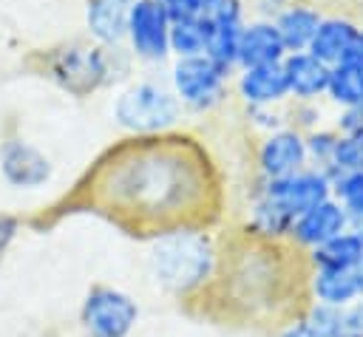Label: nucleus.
Instances as JSON below:
<instances>
[{
	"label": "nucleus",
	"instance_id": "nucleus-20",
	"mask_svg": "<svg viewBox=\"0 0 363 337\" xmlns=\"http://www.w3.org/2000/svg\"><path fill=\"white\" fill-rule=\"evenodd\" d=\"M309 297H312V303L329 306V309H346V306H352L360 297L354 272H343V269H312L309 272Z\"/></svg>",
	"mask_w": 363,
	"mask_h": 337
},
{
	"label": "nucleus",
	"instance_id": "nucleus-35",
	"mask_svg": "<svg viewBox=\"0 0 363 337\" xmlns=\"http://www.w3.org/2000/svg\"><path fill=\"white\" fill-rule=\"evenodd\" d=\"M201 3H204V11H207V8H210V6H216L218 0H201Z\"/></svg>",
	"mask_w": 363,
	"mask_h": 337
},
{
	"label": "nucleus",
	"instance_id": "nucleus-8",
	"mask_svg": "<svg viewBox=\"0 0 363 337\" xmlns=\"http://www.w3.org/2000/svg\"><path fill=\"white\" fill-rule=\"evenodd\" d=\"M261 195H267L269 201H275L286 215L298 218L301 212L312 210L315 204L332 198V176L320 167H303L292 176L284 178H272V181H261L258 187Z\"/></svg>",
	"mask_w": 363,
	"mask_h": 337
},
{
	"label": "nucleus",
	"instance_id": "nucleus-13",
	"mask_svg": "<svg viewBox=\"0 0 363 337\" xmlns=\"http://www.w3.org/2000/svg\"><path fill=\"white\" fill-rule=\"evenodd\" d=\"M0 170L11 187L34 190L51 178V161L26 139H9L0 147Z\"/></svg>",
	"mask_w": 363,
	"mask_h": 337
},
{
	"label": "nucleus",
	"instance_id": "nucleus-30",
	"mask_svg": "<svg viewBox=\"0 0 363 337\" xmlns=\"http://www.w3.org/2000/svg\"><path fill=\"white\" fill-rule=\"evenodd\" d=\"M343 329L346 337H363V297L343 309Z\"/></svg>",
	"mask_w": 363,
	"mask_h": 337
},
{
	"label": "nucleus",
	"instance_id": "nucleus-6",
	"mask_svg": "<svg viewBox=\"0 0 363 337\" xmlns=\"http://www.w3.org/2000/svg\"><path fill=\"white\" fill-rule=\"evenodd\" d=\"M139 323V303L108 283H94L79 306V326L85 337H130Z\"/></svg>",
	"mask_w": 363,
	"mask_h": 337
},
{
	"label": "nucleus",
	"instance_id": "nucleus-10",
	"mask_svg": "<svg viewBox=\"0 0 363 337\" xmlns=\"http://www.w3.org/2000/svg\"><path fill=\"white\" fill-rule=\"evenodd\" d=\"M255 167L261 181H272V178H284L292 176L303 167H309V153H306V139L298 127H281L267 133L258 142L255 150Z\"/></svg>",
	"mask_w": 363,
	"mask_h": 337
},
{
	"label": "nucleus",
	"instance_id": "nucleus-14",
	"mask_svg": "<svg viewBox=\"0 0 363 337\" xmlns=\"http://www.w3.org/2000/svg\"><path fill=\"white\" fill-rule=\"evenodd\" d=\"M357 34H360V23H354L352 17L323 14V20L312 37L309 54H315L329 68L349 62V59H354V51H357Z\"/></svg>",
	"mask_w": 363,
	"mask_h": 337
},
{
	"label": "nucleus",
	"instance_id": "nucleus-7",
	"mask_svg": "<svg viewBox=\"0 0 363 337\" xmlns=\"http://www.w3.org/2000/svg\"><path fill=\"white\" fill-rule=\"evenodd\" d=\"M230 74L224 65L213 62L207 54L204 57H190V59H176L170 68V82L173 93L187 110H210L227 96V82Z\"/></svg>",
	"mask_w": 363,
	"mask_h": 337
},
{
	"label": "nucleus",
	"instance_id": "nucleus-22",
	"mask_svg": "<svg viewBox=\"0 0 363 337\" xmlns=\"http://www.w3.org/2000/svg\"><path fill=\"white\" fill-rule=\"evenodd\" d=\"M275 337H346L343 329V309H329L312 303L303 317L281 329Z\"/></svg>",
	"mask_w": 363,
	"mask_h": 337
},
{
	"label": "nucleus",
	"instance_id": "nucleus-19",
	"mask_svg": "<svg viewBox=\"0 0 363 337\" xmlns=\"http://www.w3.org/2000/svg\"><path fill=\"white\" fill-rule=\"evenodd\" d=\"M133 0H88L85 25L96 45H116L128 37V17Z\"/></svg>",
	"mask_w": 363,
	"mask_h": 337
},
{
	"label": "nucleus",
	"instance_id": "nucleus-4",
	"mask_svg": "<svg viewBox=\"0 0 363 337\" xmlns=\"http://www.w3.org/2000/svg\"><path fill=\"white\" fill-rule=\"evenodd\" d=\"M182 102L170 88L156 82H136L125 88L113 102V119L130 136H159L170 133L182 119Z\"/></svg>",
	"mask_w": 363,
	"mask_h": 337
},
{
	"label": "nucleus",
	"instance_id": "nucleus-1",
	"mask_svg": "<svg viewBox=\"0 0 363 337\" xmlns=\"http://www.w3.org/2000/svg\"><path fill=\"white\" fill-rule=\"evenodd\" d=\"M62 210L99 215L142 241L187 229L213 232L224 218V181L193 136H130L88 167Z\"/></svg>",
	"mask_w": 363,
	"mask_h": 337
},
{
	"label": "nucleus",
	"instance_id": "nucleus-5",
	"mask_svg": "<svg viewBox=\"0 0 363 337\" xmlns=\"http://www.w3.org/2000/svg\"><path fill=\"white\" fill-rule=\"evenodd\" d=\"M43 76L54 79L60 88L85 96L94 93L96 88H102L108 82L111 65H108V54L102 45L91 42H71V45H60V48H48L43 54Z\"/></svg>",
	"mask_w": 363,
	"mask_h": 337
},
{
	"label": "nucleus",
	"instance_id": "nucleus-2",
	"mask_svg": "<svg viewBox=\"0 0 363 337\" xmlns=\"http://www.w3.org/2000/svg\"><path fill=\"white\" fill-rule=\"evenodd\" d=\"M309 255L289 238H261L247 227L216 238L210 283L182 309L190 317L255 334H278L306 314Z\"/></svg>",
	"mask_w": 363,
	"mask_h": 337
},
{
	"label": "nucleus",
	"instance_id": "nucleus-16",
	"mask_svg": "<svg viewBox=\"0 0 363 337\" xmlns=\"http://www.w3.org/2000/svg\"><path fill=\"white\" fill-rule=\"evenodd\" d=\"M281 65H284V74H286L289 99H295V102H318L320 96H326L332 68L326 62H320L315 54L295 51V54H286Z\"/></svg>",
	"mask_w": 363,
	"mask_h": 337
},
{
	"label": "nucleus",
	"instance_id": "nucleus-21",
	"mask_svg": "<svg viewBox=\"0 0 363 337\" xmlns=\"http://www.w3.org/2000/svg\"><path fill=\"white\" fill-rule=\"evenodd\" d=\"M312 269H343V272H354V266L363 261V244L357 238L354 229H346L340 235H335L332 241L320 244L318 249L306 252Z\"/></svg>",
	"mask_w": 363,
	"mask_h": 337
},
{
	"label": "nucleus",
	"instance_id": "nucleus-12",
	"mask_svg": "<svg viewBox=\"0 0 363 337\" xmlns=\"http://www.w3.org/2000/svg\"><path fill=\"white\" fill-rule=\"evenodd\" d=\"M352 229V221L346 215V210L340 207V201L332 195L320 204H315L312 210L301 212L295 221H292V229H289V241L303 249V252H312L318 249L320 244L332 241L335 235Z\"/></svg>",
	"mask_w": 363,
	"mask_h": 337
},
{
	"label": "nucleus",
	"instance_id": "nucleus-3",
	"mask_svg": "<svg viewBox=\"0 0 363 337\" xmlns=\"http://www.w3.org/2000/svg\"><path fill=\"white\" fill-rule=\"evenodd\" d=\"M216 269V238L210 229L173 232L153 241L150 272L156 283L179 300L190 303L213 278Z\"/></svg>",
	"mask_w": 363,
	"mask_h": 337
},
{
	"label": "nucleus",
	"instance_id": "nucleus-34",
	"mask_svg": "<svg viewBox=\"0 0 363 337\" xmlns=\"http://www.w3.org/2000/svg\"><path fill=\"white\" fill-rule=\"evenodd\" d=\"M354 232H357V238H360V244H363V224H357V227H352Z\"/></svg>",
	"mask_w": 363,
	"mask_h": 337
},
{
	"label": "nucleus",
	"instance_id": "nucleus-23",
	"mask_svg": "<svg viewBox=\"0 0 363 337\" xmlns=\"http://www.w3.org/2000/svg\"><path fill=\"white\" fill-rule=\"evenodd\" d=\"M326 96L343 110V108H354L363 105V62L349 59L332 68L329 74V88Z\"/></svg>",
	"mask_w": 363,
	"mask_h": 337
},
{
	"label": "nucleus",
	"instance_id": "nucleus-28",
	"mask_svg": "<svg viewBox=\"0 0 363 337\" xmlns=\"http://www.w3.org/2000/svg\"><path fill=\"white\" fill-rule=\"evenodd\" d=\"M164 14L170 17V23H179V20H193V17H201L204 14V3L201 0H156Z\"/></svg>",
	"mask_w": 363,
	"mask_h": 337
},
{
	"label": "nucleus",
	"instance_id": "nucleus-26",
	"mask_svg": "<svg viewBox=\"0 0 363 337\" xmlns=\"http://www.w3.org/2000/svg\"><path fill=\"white\" fill-rule=\"evenodd\" d=\"M303 139H306V153H309L312 167L329 170L332 167V159H335V147H337L340 133L335 127H312V130L303 133Z\"/></svg>",
	"mask_w": 363,
	"mask_h": 337
},
{
	"label": "nucleus",
	"instance_id": "nucleus-33",
	"mask_svg": "<svg viewBox=\"0 0 363 337\" xmlns=\"http://www.w3.org/2000/svg\"><path fill=\"white\" fill-rule=\"evenodd\" d=\"M354 59L363 62V25H360V34H357V51H354Z\"/></svg>",
	"mask_w": 363,
	"mask_h": 337
},
{
	"label": "nucleus",
	"instance_id": "nucleus-32",
	"mask_svg": "<svg viewBox=\"0 0 363 337\" xmlns=\"http://www.w3.org/2000/svg\"><path fill=\"white\" fill-rule=\"evenodd\" d=\"M354 280H357V292H360V297H363V261L354 266Z\"/></svg>",
	"mask_w": 363,
	"mask_h": 337
},
{
	"label": "nucleus",
	"instance_id": "nucleus-27",
	"mask_svg": "<svg viewBox=\"0 0 363 337\" xmlns=\"http://www.w3.org/2000/svg\"><path fill=\"white\" fill-rule=\"evenodd\" d=\"M357 170H363V133L340 136L337 147H335L332 167L326 173L335 176V173H357Z\"/></svg>",
	"mask_w": 363,
	"mask_h": 337
},
{
	"label": "nucleus",
	"instance_id": "nucleus-29",
	"mask_svg": "<svg viewBox=\"0 0 363 337\" xmlns=\"http://www.w3.org/2000/svg\"><path fill=\"white\" fill-rule=\"evenodd\" d=\"M335 130L340 136H354V133H363V105H354V108H343L335 119Z\"/></svg>",
	"mask_w": 363,
	"mask_h": 337
},
{
	"label": "nucleus",
	"instance_id": "nucleus-9",
	"mask_svg": "<svg viewBox=\"0 0 363 337\" xmlns=\"http://www.w3.org/2000/svg\"><path fill=\"white\" fill-rule=\"evenodd\" d=\"M170 17L156 0H133L125 40L139 59L162 62L170 57Z\"/></svg>",
	"mask_w": 363,
	"mask_h": 337
},
{
	"label": "nucleus",
	"instance_id": "nucleus-18",
	"mask_svg": "<svg viewBox=\"0 0 363 337\" xmlns=\"http://www.w3.org/2000/svg\"><path fill=\"white\" fill-rule=\"evenodd\" d=\"M323 14L318 6L306 3V0H289L275 17V28L281 34V42L286 48V54H295V51H309L312 45V37L320 25Z\"/></svg>",
	"mask_w": 363,
	"mask_h": 337
},
{
	"label": "nucleus",
	"instance_id": "nucleus-17",
	"mask_svg": "<svg viewBox=\"0 0 363 337\" xmlns=\"http://www.w3.org/2000/svg\"><path fill=\"white\" fill-rule=\"evenodd\" d=\"M286 48L281 42V34L272 20L255 17L244 23L241 42H238V68H255V65H278L284 62Z\"/></svg>",
	"mask_w": 363,
	"mask_h": 337
},
{
	"label": "nucleus",
	"instance_id": "nucleus-25",
	"mask_svg": "<svg viewBox=\"0 0 363 337\" xmlns=\"http://www.w3.org/2000/svg\"><path fill=\"white\" fill-rule=\"evenodd\" d=\"M332 195L346 210L352 227L363 224V170H357V173H335L332 176Z\"/></svg>",
	"mask_w": 363,
	"mask_h": 337
},
{
	"label": "nucleus",
	"instance_id": "nucleus-11",
	"mask_svg": "<svg viewBox=\"0 0 363 337\" xmlns=\"http://www.w3.org/2000/svg\"><path fill=\"white\" fill-rule=\"evenodd\" d=\"M244 0H218L204 11L207 17V57L227 71L238 65V42L247 23Z\"/></svg>",
	"mask_w": 363,
	"mask_h": 337
},
{
	"label": "nucleus",
	"instance_id": "nucleus-24",
	"mask_svg": "<svg viewBox=\"0 0 363 337\" xmlns=\"http://www.w3.org/2000/svg\"><path fill=\"white\" fill-rule=\"evenodd\" d=\"M170 54L176 59L204 57L207 54V17L179 20L170 25Z\"/></svg>",
	"mask_w": 363,
	"mask_h": 337
},
{
	"label": "nucleus",
	"instance_id": "nucleus-31",
	"mask_svg": "<svg viewBox=\"0 0 363 337\" xmlns=\"http://www.w3.org/2000/svg\"><path fill=\"white\" fill-rule=\"evenodd\" d=\"M20 227H23V221H20L17 215L0 212V258L9 252V246H11L14 238L20 235Z\"/></svg>",
	"mask_w": 363,
	"mask_h": 337
},
{
	"label": "nucleus",
	"instance_id": "nucleus-15",
	"mask_svg": "<svg viewBox=\"0 0 363 337\" xmlns=\"http://www.w3.org/2000/svg\"><path fill=\"white\" fill-rule=\"evenodd\" d=\"M235 93L247 108H278L289 99V85L284 65H255L241 68L235 76Z\"/></svg>",
	"mask_w": 363,
	"mask_h": 337
}]
</instances>
